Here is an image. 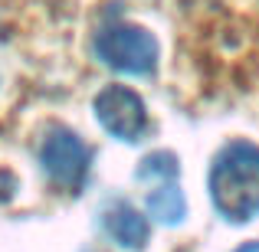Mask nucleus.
I'll return each instance as SVG.
<instances>
[{
	"label": "nucleus",
	"mask_w": 259,
	"mask_h": 252,
	"mask_svg": "<svg viewBox=\"0 0 259 252\" xmlns=\"http://www.w3.org/2000/svg\"><path fill=\"white\" fill-rule=\"evenodd\" d=\"M210 200L230 223H246L259 213V147L249 141H230L210 164Z\"/></svg>",
	"instance_id": "nucleus-1"
},
{
	"label": "nucleus",
	"mask_w": 259,
	"mask_h": 252,
	"mask_svg": "<svg viewBox=\"0 0 259 252\" xmlns=\"http://www.w3.org/2000/svg\"><path fill=\"white\" fill-rule=\"evenodd\" d=\"M95 56L108 69L128 72V76H151L158 66V43L145 26L105 23L95 33Z\"/></svg>",
	"instance_id": "nucleus-2"
},
{
	"label": "nucleus",
	"mask_w": 259,
	"mask_h": 252,
	"mask_svg": "<svg viewBox=\"0 0 259 252\" xmlns=\"http://www.w3.org/2000/svg\"><path fill=\"white\" fill-rule=\"evenodd\" d=\"M39 164H43L46 177L56 187L79 193L89 177V164H92V151L76 131L69 128H50V134L43 138L39 147Z\"/></svg>",
	"instance_id": "nucleus-3"
},
{
	"label": "nucleus",
	"mask_w": 259,
	"mask_h": 252,
	"mask_svg": "<svg viewBox=\"0 0 259 252\" xmlns=\"http://www.w3.org/2000/svg\"><path fill=\"white\" fill-rule=\"evenodd\" d=\"M95 118L112 138L118 141H141L148 134V108L141 95L128 85H105L92 102Z\"/></svg>",
	"instance_id": "nucleus-4"
},
{
	"label": "nucleus",
	"mask_w": 259,
	"mask_h": 252,
	"mask_svg": "<svg viewBox=\"0 0 259 252\" xmlns=\"http://www.w3.org/2000/svg\"><path fill=\"white\" fill-rule=\"evenodd\" d=\"M102 226L112 236V242H118L121 249H132V252H141L145 242H148V236H151L148 216H141L128 200L105 203V210H102Z\"/></svg>",
	"instance_id": "nucleus-5"
},
{
	"label": "nucleus",
	"mask_w": 259,
	"mask_h": 252,
	"mask_svg": "<svg viewBox=\"0 0 259 252\" xmlns=\"http://www.w3.org/2000/svg\"><path fill=\"white\" fill-rule=\"evenodd\" d=\"M148 213L164 226H177L187 216V200H184L177 180H164L148 187Z\"/></svg>",
	"instance_id": "nucleus-6"
},
{
	"label": "nucleus",
	"mask_w": 259,
	"mask_h": 252,
	"mask_svg": "<svg viewBox=\"0 0 259 252\" xmlns=\"http://www.w3.org/2000/svg\"><path fill=\"white\" fill-rule=\"evenodd\" d=\"M177 170L181 167H177V158L171 151H154L138 164V180L145 187H154V183H164V180H177Z\"/></svg>",
	"instance_id": "nucleus-7"
},
{
	"label": "nucleus",
	"mask_w": 259,
	"mask_h": 252,
	"mask_svg": "<svg viewBox=\"0 0 259 252\" xmlns=\"http://www.w3.org/2000/svg\"><path fill=\"white\" fill-rule=\"evenodd\" d=\"M236 252H259V242H246V246H240Z\"/></svg>",
	"instance_id": "nucleus-8"
}]
</instances>
